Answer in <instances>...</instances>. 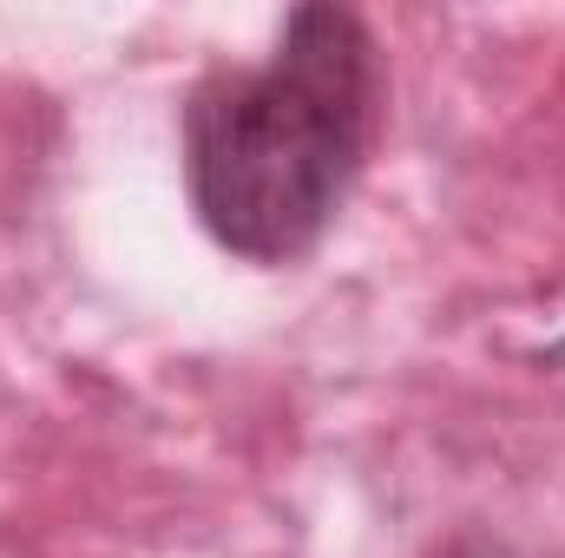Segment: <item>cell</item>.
Returning a JSON list of instances; mask_svg holds the SVG:
<instances>
[{
    "label": "cell",
    "mask_w": 565,
    "mask_h": 558,
    "mask_svg": "<svg viewBox=\"0 0 565 558\" xmlns=\"http://www.w3.org/2000/svg\"><path fill=\"white\" fill-rule=\"evenodd\" d=\"M382 132V46L349 7H296L257 66H211L184 99V191L244 264H296L349 204Z\"/></svg>",
    "instance_id": "cell-1"
},
{
    "label": "cell",
    "mask_w": 565,
    "mask_h": 558,
    "mask_svg": "<svg viewBox=\"0 0 565 558\" xmlns=\"http://www.w3.org/2000/svg\"><path fill=\"white\" fill-rule=\"evenodd\" d=\"M546 362H553V368H565V335L553 342V348H546Z\"/></svg>",
    "instance_id": "cell-2"
}]
</instances>
